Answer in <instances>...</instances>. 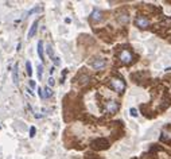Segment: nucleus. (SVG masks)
Here are the masks:
<instances>
[{"label":"nucleus","instance_id":"obj_1","mask_svg":"<svg viewBox=\"0 0 171 159\" xmlns=\"http://www.w3.org/2000/svg\"><path fill=\"white\" fill-rule=\"evenodd\" d=\"M109 87L117 93H123L125 91V82L120 77H113V78L109 80Z\"/></svg>","mask_w":171,"mask_h":159},{"label":"nucleus","instance_id":"obj_2","mask_svg":"<svg viewBox=\"0 0 171 159\" xmlns=\"http://www.w3.org/2000/svg\"><path fill=\"white\" fill-rule=\"evenodd\" d=\"M119 59H120L121 63L129 65V63H131L132 61H133V54L128 50V49H124V50H121V51L119 53Z\"/></svg>","mask_w":171,"mask_h":159},{"label":"nucleus","instance_id":"obj_3","mask_svg":"<svg viewBox=\"0 0 171 159\" xmlns=\"http://www.w3.org/2000/svg\"><path fill=\"white\" fill-rule=\"evenodd\" d=\"M119 108H120V105L117 101H107L104 105V112L105 113H109V115H113V113H116L117 111H119Z\"/></svg>","mask_w":171,"mask_h":159},{"label":"nucleus","instance_id":"obj_4","mask_svg":"<svg viewBox=\"0 0 171 159\" xmlns=\"http://www.w3.org/2000/svg\"><path fill=\"white\" fill-rule=\"evenodd\" d=\"M135 26L136 27H139L140 30H146V28H148L150 27V20L146 18V16H136V19H135Z\"/></svg>","mask_w":171,"mask_h":159},{"label":"nucleus","instance_id":"obj_5","mask_svg":"<svg viewBox=\"0 0 171 159\" xmlns=\"http://www.w3.org/2000/svg\"><path fill=\"white\" fill-rule=\"evenodd\" d=\"M108 146H109L108 140L104 139V138H101V139H96V140L92 142V147L95 150H105V148H108Z\"/></svg>","mask_w":171,"mask_h":159},{"label":"nucleus","instance_id":"obj_6","mask_svg":"<svg viewBox=\"0 0 171 159\" xmlns=\"http://www.w3.org/2000/svg\"><path fill=\"white\" fill-rule=\"evenodd\" d=\"M92 65V68L93 69H96V70H101V69H104L105 68V65H107V61H105V58H95L90 62Z\"/></svg>","mask_w":171,"mask_h":159},{"label":"nucleus","instance_id":"obj_7","mask_svg":"<svg viewBox=\"0 0 171 159\" xmlns=\"http://www.w3.org/2000/svg\"><path fill=\"white\" fill-rule=\"evenodd\" d=\"M90 19H92V22H101L103 20V12H101L99 8H95L93 10V12L90 14Z\"/></svg>","mask_w":171,"mask_h":159},{"label":"nucleus","instance_id":"obj_8","mask_svg":"<svg viewBox=\"0 0 171 159\" xmlns=\"http://www.w3.org/2000/svg\"><path fill=\"white\" fill-rule=\"evenodd\" d=\"M160 140L162 142H171V131L169 129H163L160 135Z\"/></svg>","mask_w":171,"mask_h":159},{"label":"nucleus","instance_id":"obj_9","mask_svg":"<svg viewBox=\"0 0 171 159\" xmlns=\"http://www.w3.org/2000/svg\"><path fill=\"white\" fill-rule=\"evenodd\" d=\"M36 30H38V20H35V22L31 24V27H30V31H28V38H32V36L35 35Z\"/></svg>","mask_w":171,"mask_h":159},{"label":"nucleus","instance_id":"obj_10","mask_svg":"<svg viewBox=\"0 0 171 159\" xmlns=\"http://www.w3.org/2000/svg\"><path fill=\"white\" fill-rule=\"evenodd\" d=\"M12 80H14V84L18 85L19 84V74H18V63L14 66V72H12Z\"/></svg>","mask_w":171,"mask_h":159},{"label":"nucleus","instance_id":"obj_11","mask_svg":"<svg viewBox=\"0 0 171 159\" xmlns=\"http://www.w3.org/2000/svg\"><path fill=\"white\" fill-rule=\"evenodd\" d=\"M77 78H78L80 84L85 85V84H88V82H89V80H90V77H89L88 74H81V76H78V77H77Z\"/></svg>","mask_w":171,"mask_h":159},{"label":"nucleus","instance_id":"obj_12","mask_svg":"<svg viewBox=\"0 0 171 159\" xmlns=\"http://www.w3.org/2000/svg\"><path fill=\"white\" fill-rule=\"evenodd\" d=\"M53 96V91L49 87H44L43 88V99H50Z\"/></svg>","mask_w":171,"mask_h":159},{"label":"nucleus","instance_id":"obj_13","mask_svg":"<svg viewBox=\"0 0 171 159\" xmlns=\"http://www.w3.org/2000/svg\"><path fill=\"white\" fill-rule=\"evenodd\" d=\"M38 55L39 58L44 61V57H43V43L42 42H38Z\"/></svg>","mask_w":171,"mask_h":159},{"label":"nucleus","instance_id":"obj_14","mask_svg":"<svg viewBox=\"0 0 171 159\" xmlns=\"http://www.w3.org/2000/svg\"><path fill=\"white\" fill-rule=\"evenodd\" d=\"M119 22L120 23H123V24H125V23H128V20H129V18H128V15H125V14H123V15H120L119 18Z\"/></svg>","mask_w":171,"mask_h":159},{"label":"nucleus","instance_id":"obj_15","mask_svg":"<svg viewBox=\"0 0 171 159\" xmlns=\"http://www.w3.org/2000/svg\"><path fill=\"white\" fill-rule=\"evenodd\" d=\"M46 51H47V55L50 57L51 59L55 57V55H54V51H53V47L50 46V44H46Z\"/></svg>","mask_w":171,"mask_h":159},{"label":"nucleus","instance_id":"obj_16","mask_svg":"<svg viewBox=\"0 0 171 159\" xmlns=\"http://www.w3.org/2000/svg\"><path fill=\"white\" fill-rule=\"evenodd\" d=\"M26 69H27V74L31 76L32 74V68H31V62H30V61H27V62H26Z\"/></svg>","mask_w":171,"mask_h":159},{"label":"nucleus","instance_id":"obj_17","mask_svg":"<svg viewBox=\"0 0 171 159\" xmlns=\"http://www.w3.org/2000/svg\"><path fill=\"white\" fill-rule=\"evenodd\" d=\"M129 115H131L132 117H137V116H139V113H137V109H136V108H131V109H129Z\"/></svg>","mask_w":171,"mask_h":159},{"label":"nucleus","instance_id":"obj_18","mask_svg":"<svg viewBox=\"0 0 171 159\" xmlns=\"http://www.w3.org/2000/svg\"><path fill=\"white\" fill-rule=\"evenodd\" d=\"M42 74H43V66L42 65H38V78L39 80L42 78Z\"/></svg>","mask_w":171,"mask_h":159},{"label":"nucleus","instance_id":"obj_19","mask_svg":"<svg viewBox=\"0 0 171 159\" xmlns=\"http://www.w3.org/2000/svg\"><path fill=\"white\" fill-rule=\"evenodd\" d=\"M47 84H49V87H54V85H55V80L53 78V77H50V78L47 80Z\"/></svg>","mask_w":171,"mask_h":159},{"label":"nucleus","instance_id":"obj_20","mask_svg":"<svg viewBox=\"0 0 171 159\" xmlns=\"http://www.w3.org/2000/svg\"><path fill=\"white\" fill-rule=\"evenodd\" d=\"M53 62H54V65H57V66H59V65H61V59L58 58V57H54V58H53Z\"/></svg>","mask_w":171,"mask_h":159},{"label":"nucleus","instance_id":"obj_21","mask_svg":"<svg viewBox=\"0 0 171 159\" xmlns=\"http://www.w3.org/2000/svg\"><path fill=\"white\" fill-rule=\"evenodd\" d=\"M40 10H42V8H40V7H36V8H32V10H31L30 12H28V15H31V14H35V12H39Z\"/></svg>","mask_w":171,"mask_h":159},{"label":"nucleus","instance_id":"obj_22","mask_svg":"<svg viewBox=\"0 0 171 159\" xmlns=\"http://www.w3.org/2000/svg\"><path fill=\"white\" fill-rule=\"evenodd\" d=\"M35 133H36L35 127H31V128H30V136H31V138H34V136H35Z\"/></svg>","mask_w":171,"mask_h":159},{"label":"nucleus","instance_id":"obj_23","mask_svg":"<svg viewBox=\"0 0 171 159\" xmlns=\"http://www.w3.org/2000/svg\"><path fill=\"white\" fill-rule=\"evenodd\" d=\"M35 87H36L35 81H32V80H30V89H35Z\"/></svg>","mask_w":171,"mask_h":159},{"label":"nucleus","instance_id":"obj_24","mask_svg":"<svg viewBox=\"0 0 171 159\" xmlns=\"http://www.w3.org/2000/svg\"><path fill=\"white\" fill-rule=\"evenodd\" d=\"M38 95H39L40 99H43V89L42 88H38Z\"/></svg>","mask_w":171,"mask_h":159},{"label":"nucleus","instance_id":"obj_25","mask_svg":"<svg viewBox=\"0 0 171 159\" xmlns=\"http://www.w3.org/2000/svg\"><path fill=\"white\" fill-rule=\"evenodd\" d=\"M26 91L28 92V95H30V96H34V92H31V89H30V88H26Z\"/></svg>","mask_w":171,"mask_h":159},{"label":"nucleus","instance_id":"obj_26","mask_svg":"<svg viewBox=\"0 0 171 159\" xmlns=\"http://www.w3.org/2000/svg\"><path fill=\"white\" fill-rule=\"evenodd\" d=\"M70 22H72V20L69 19V18H66V19H65V23H70Z\"/></svg>","mask_w":171,"mask_h":159}]
</instances>
